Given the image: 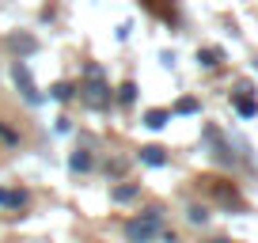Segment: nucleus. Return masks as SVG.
Instances as JSON below:
<instances>
[{
    "mask_svg": "<svg viewBox=\"0 0 258 243\" xmlns=\"http://www.w3.org/2000/svg\"><path fill=\"white\" fill-rule=\"evenodd\" d=\"M156 232H160V209H148L145 217L125 220V239L129 243H152Z\"/></svg>",
    "mask_w": 258,
    "mask_h": 243,
    "instance_id": "obj_1",
    "label": "nucleus"
},
{
    "mask_svg": "<svg viewBox=\"0 0 258 243\" xmlns=\"http://www.w3.org/2000/svg\"><path fill=\"white\" fill-rule=\"evenodd\" d=\"M88 76H91V80H88V88H80V91H84V103H88V106H95V110L110 106V88H106V84L99 80V69H95V65L88 69Z\"/></svg>",
    "mask_w": 258,
    "mask_h": 243,
    "instance_id": "obj_2",
    "label": "nucleus"
},
{
    "mask_svg": "<svg viewBox=\"0 0 258 243\" xmlns=\"http://www.w3.org/2000/svg\"><path fill=\"white\" fill-rule=\"evenodd\" d=\"M12 76H16V88L23 91L27 103H42V95L34 91V80H31V69H27V61H16V65H12Z\"/></svg>",
    "mask_w": 258,
    "mask_h": 243,
    "instance_id": "obj_3",
    "label": "nucleus"
},
{
    "mask_svg": "<svg viewBox=\"0 0 258 243\" xmlns=\"http://www.w3.org/2000/svg\"><path fill=\"white\" fill-rule=\"evenodd\" d=\"M141 163H148V167H163V163H167V156H163V148L148 145V148H141Z\"/></svg>",
    "mask_w": 258,
    "mask_h": 243,
    "instance_id": "obj_4",
    "label": "nucleus"
},
{
    "mask_svg": "<svg viewBox=\"0 0 258 243\" xmlns=\"http://www.w3.org/2000/svg\"><path fill=\"white\" fill-rule=\"evenodd\" d=\"M167 118H171V110L156 106V110H148V114H145V126H148V130H163V126H167Z\"/></svg>",
    "mask_w": 258,
    "mask_h": 243,
    "instance_id": "obj_5",
    "label": "nucleus"
},
{
    "mask_svg": "<svg viewBox=\"0 0 258 243\" xmlns=\"http://www.w3.org/2000/svg\"><path fill=\"white\" fill-rule=\"evenodd\" d=\"M23 202H27L23 190H0V205H8V209H19Z\"/></svg>",
    "mask_w": 258,
    "mask_h": 243,
    "instance_id": "obj_6",
    "label": "nucleus"
},
{
    "mask_svg": "<svg viewBox=\"0 0 258 243\" xmlns=\"http://www.w3.org/2000/svg\"><path fill=\"white\" fill-rule=\"evenodd\" d=\"M69 167H73V171H88L91 167V152H84V148L73 152V156H69Z\"/></svg>",
    "mask_w": 258,
    "mask_h": 243,
    "instance_id": "obj_7",
    "label": "nucleus"
},
{
    "mask_svg": "<svg viewBox=\"0 0 258 243\" xmlns=\"http://www.w3.org/2000/svg\"><path fill=\"white\" fill-rule=\"evenodd\" d=\"M235 110H239L243 118H254V114H258V106L250 103V99H235Z\"/></svg>",
    "mask_w": 258,
    "mask_h": 243,
    "instance_id": "obj_8",
    "label": "nucleus"
},
{
    "mask_svg": "<svg viewBox=\"0 0 258 243\" xmlns=\"http://www.w3.org/2000/svg\"><path fill=\"white\" fill-rule=\"evenodd\" d=\"M12 49H16V53H31V49H34V38H19V34H16V38H12Z\"/></svg>",
    "mask_w": 258,
    "mask_h": 243,
    "instance_id": "obj_9",
    "label": "nucleus"
},
{
    "mask_svg": "<svg viewBox=\"0 0 258 243\" xmlns=\"http://www.w3.org/2000/svg\"><path fill=\"white\" fill-rule=\"evenodd\" d=\"M186 217H190V224H205V220H209V213H205L202 205H190V213H186Z\"/></svg>",
    "mask_w": 258,
    "mask_h": 243,
    "instance_id": "obj_10",
    "label": "nucleus"
},
{
    "mask_svg": "<svg viewBox=\"0 0 258 243\" xmlns=\"http://www.w3.org/2000/svg\"><path fill=\"white\" fill-rule=\"evenodd\" d=\"M198 61H202L205 69H213L217 65V49H198Z\"/></svg>",
    "mask_w": 258,
    "mask_h": 243,
    "instance_id": "obj_11",
    "label": "nucleus"
},
{
    "mask_svg": "<svg viewBox=\"0 0 258 243\" xmlns=\"http://www.w3.org/2000/svg\"><path fill=\"white\" fill-rule=\"evenodd\" d=\"M118 91H121V95H118L121 103H133V99H137V88H133V84H121Z\"/></svg>",
    "mask_w": 258,
    "mask_h": 243,
    "instance_id": "obj_12",
    "label": "nucleus"
},
{
    "mask_svg": "<svg viewBox=\"0 0 258 243\" xmlns=\"http://www.w3.org/2000/svg\"><path fill=\"white\" fill-rule=\"evenodd\" d=\"M133 194H137V187H118L114 190V202H129Z\"/></svg>",
    "mask_w": 258,
    "mask_h": 243,
    "instance_id": "obj_13",
    "label": "nucleus"
},
{
    "mask_svg": "<svg viewBox=\"0 0 258 243\" xmlns=\"http://www.w3.org/2000/svg\"><path fill=\"white\" fill-rule=\"evenodd\" d=\"M175 110H178V114H198V103H194V99H182Z\"/></svg>",
    "mask_w": 258,
    "mask_h": 243,
    "instance_id": "obj_14",
    "label": "nucleus"
},
{
    "mask_svg": "<svg viewBox=\"0 0 258 243\" xmlns=\"http://www.w3.org/2000/svg\"><path fill=\"white\" fill-rule=\"evenodd\" d=\"M53 99H73V88H69V84H57V88H53Z\"/></svg>",
    "mask_w": 258,
    "mask_h": 243,
    "instance_id": "obj_15",
    "label": "nucleus"
},
{
    "mask_svg": "<svg viewBox=\"0 0 258 243\" xmlns=\"http://www.w3.org/2000/svg\"><path fill=\"white\" fill-rule=\"evenodd\" d=\"M0 137H4V141H16V133H12V130H4V126H0Z\"/></svg>",
    "mask_w": 258,
    "mask_h": 243,
    "instance_id": "obj_16",
    "label": "nucleus"
},
{
    "mask_svg": "<svg viewBox=\"0 0 258 243\" xmlns=\"http://www.w3.org/2000/svg\"><path fill=\"white\" fill-rule=\"evenodd\" d=\"M209 243H232V239H209Z\"/></svg>",
    "mask_w": 258,
    "mask_h": 243,
    "instance_id": "obj_17",
    "label": "nucleus"
},
{
    "mask_svg": "<svg viewBox=\"0 0 258 243\" xmlns=\"http://www.w3.org/2000/svg\"><path fill=\"white\" fill-rule=\"evenodd\" d=\"M254 69H258V61H254Z\"/></svg>",
    "mask_w": 258,
    "mask_h": 243,
    "instance_id": "obj_18",
    "label": "nucleus"
}]
</instances>
